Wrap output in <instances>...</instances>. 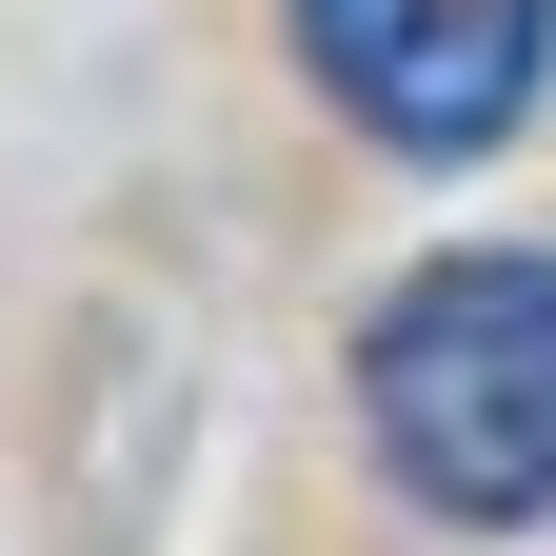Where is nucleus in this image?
<instances>
[{
  "instance_id": "1",
  "label": "nucleus",
  "mask_w": 556,
  "mask_h": 556,
  "mask_svg": "<svg viewBox=\"0 0 556 556\" xmlns=\"http://www.w3.org/2000/svg\"><path fill=\"white\" fill-rule=\"evenodd\" d=\"M358 438L417 517L457 536H536L556 517V258L457 239L358 318Z\"/></svg>"
},
{
  "instance_id": "2",
  "label": "nucleus",
  "mask_w": 556,
  "mask_h": 556,
  "mask_svg": "<svg viewBox=\"0 0 556 556\" xmlns=\"http://www.w3.org/2000/svg\"><path fill=\"white\" fill-rule=\"evenodd\" d=\"M299 80L378 139V160H497L556 80V0H299Z\"/></svg>"
}]
</instances>
